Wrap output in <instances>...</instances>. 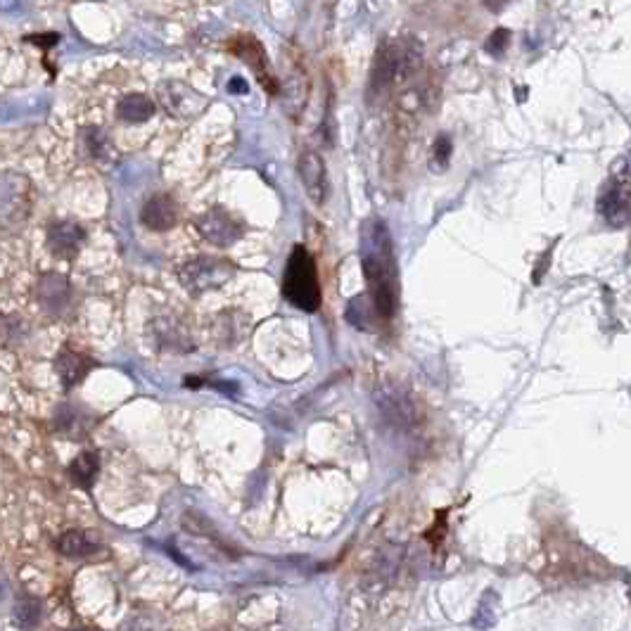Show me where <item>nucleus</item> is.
Instances as JSON below:
<instances>
[{"instance_id": "1", "label": "nucleus", "mask_w": 631, "mask_h": 631, "mask_svg": "<svg viewBox=\"0 0 631 631\" xmlns=\"http://www.w3.org/2000/svg\"><path fill=\"white\" fill-rule=\"evenodd\" d=\"M359 257L368 285V297H371L380 321H390L399 309V271L392 235L382 219L363 223Z\"/></svg>"}, {"instance_id": "17", "label": "nucleus", "mask_w": 631, "mask_h": 631, "mask_svg": "<svg viewBox=\"0 0 631 631\" xmlns=\"http://www.w3.org/2000/svg\"><path fill=\"white\" fill-rule=\"evenodd\" d=\"M347 321L359 330H375L380 323L378 311H375L371 297L363 295V297H354L352 304L347 309Z\"/></svg>"}, {"instance_id": "8", "label": "nucleus", "mask_w": 631, "mask_h": 631, "mask_svg": "<svg viewBox=\"0 0 631 631\" xmlns=\"http://www.w3.org/2000/svg\"><path fill=\"white\" fill-rule=\"evenodd\" d=\"M38 304L48 314H62L69 307V299H72V288H69V280L65 276H57V273H43L38 280L36 288Z\"/></svg>"}, {"instance_id": "4", "label": "nucleus", "mask_w": 631, "mask_h": 631, "mask_svg": "<svg viewBox=\"0 0 631 631\" xmlns=\"http://www.w3.org/2000/svg\"><path fill=\"white\" fill-rule=\"evenodd\" d=\"M231 276V264L216 257H197L181 269V280L188 290L202 292L216 288Z\"/></svg>"}, {"instance_id": "5", "label": "nucleus", "mask_w": 631, "mask_h": 631, "mask_svg": "<svg viewBox=\"0 0 631 631\" xmlns=\"http://www.w3.org/2000/svg\"><path fill=\"white\" fill-rule=\"evenodd\" d=\"M197 231L202 233V238L209 240L216 247H231L233 242H238L242 238V231H245V228H242V223L235 219L233 214L216 207L200 216Z\"/></svg>"}, {"instance_id": "2", "label": "nucleus", "mask_w": 631, "mask_h": 631, "mask_svg": "<svg viewBox=\"0 0 631 631\" xmlns=\"http://www.w3.org/2000/svg\"><path fill=\"white\" fill-rule=\"evenodd\" d=\"M283 297L292 307L314 314L321 307V285H318L316 261L304 245H295L283 273Z\"/></svg>"}, {"instance_id": "16", "label": "nucleus", "mask_w": 631, "mask_h": 631, "mask_svg": "<svg viewBox=\"0 0 631 631\" xmlns=\"http://www.w3.org/2000/svg\"><path fill=\"white\" fill-rule=\"evenodd\" d=\"M91 423H93V418L88 416L84 409H79V406L67 404V406H62L60 411H57V430H60L62 435H67L72 439L86 435Z\"/></svg>"}, {"instance_id": "22", "label": "nucleus", "mask_w": 631, "mask_h": 631, "mask_svg": "<svg viewBox=\"0 0 631 631\" xmlns=\"http://www.w3.org/2000/svg\"><path fill=\"white\" fill-rule=\"evenodd\" d=\"M449 152H451L449 138H439L437 143H435V157H437L442 164H446V159H449Z\"/></svg>"}, {"instance_id": "14", "label": "nucleus", "mask_w": 631, "mask_h": 631, "mask_svg": "<svg viewBox=\"0 0 631 631\" xmlns=\"http://www.w3.org/2000/svg\"><path fill=\"white\" fill-rule=\"evenodd\" d=\"M155 112H157V105L152 103V98H148L145 93H129L117 103V117L121 121H129V124L148 121Z\"/></svg>"}, {"instance_id": "9", "label": "nucleus", "mask_w": 631, "mask_h": 631, "mask_svg": "<svg viewBox=\"0 0 631 631\" xmlns=\"http://www.w3.org/2000/svg\"><path fill=\"white\" fill-rule=\"evenodd\" d=\"M29 214V186L22 176L3 178V221H22Z\"/></svg>"}, {"instance_id": "19", "label": "nucleus", "mask_w": 631, "mask_h": 631, "mask_svg": "<svg viewBox=\"0 0 631 631\" xmlns=\"http://www.w3.org/2000/svg\"><path fill=\"white\" fill-rule=\"evenodd\" d=\"M98 468H100L98 454H93V451H84L81 456H76L72 468H69V475H72V480L79 484V487L91 489V484L95 482V475H98Z\"/></svg>"}, {"instance_id": "20", "label": "nucleus", "mask_w": 631, "mask_h": 631, "mask_svg": "<svg viewBox=\"0 0 631 631\" xmlns=\"http://www.w3.org/2000/svg\"><path fill=\"white\" fill-rule=\"evenodd\" d=\"M81 140H84V148L91 157L100 159L105 157L107 152V138L103 136V131L100 129H86L84 136H81Z\"/></svg>"}, {"instance_id": "10", "label": "nucleus", "mask_w": 631, "mask_h": 631, "mask_svg": "<svg viewBox=\"0 0 631 631\" xmlns=\"http://www.w3.org/2000/svg\"><path fill=\"white\" fill-rule=\"evenodd\" d=\"M176 219V200L164 193L150 197V200L145 202L143 212H140V221H143V226H148L150 231H169V228L176 226Z\"/></svg>"}, {"instance_id": "23", "label": "nucleus", "mask_w": 631, "mask_h": 631, "mask_svg": "<svg viewBox=\"0 0 631 631\" xmlns=\"http://www.w3.org/2000/svg\"><path fill=\"white\" fill-rule=\"evenodd\" d=\"M29 41H34V43H38V46H43V48H50V46H55L57 41H60V36H57V34H48V36H29Z\"/></svg>"}, {"instance_id": "7", "label": "nucleus", "mask_w": 631, "mask_h": 631, "mask_svg": "<svg viewBox=\"0 0 631 631\" xmlns=\"http://www.w3.org/2000/svg\"><path fill=\"white\" fill-rule=\"evenodd\" d=\"M299 178H302L304 190H307V195L316 202V205H323V202L328 200V169H325L321 155L309 150L299 157Z\"/></svg>"}, {"instance_id": "12", "label": "nucleus", "mask_w": 631, "mask_h": 631, "mask_svg": "<svg viewBox=\"0 0 631 631\" xmlns=\"http://www.w3.org/2000/svg\"><path fill=\"white\" fill-rule=\"evenodd\" d=\"M233 53H238L242 60L250 65L254 72H257L259 81L264 86L271 88V93H276V86H273V76L269 72V62H266V53L261 48L259 41H254L252 36H240L238 41L233 43Z\"/></svg>"}, {"instance_id": "3", "label": "nucleus", "mask_w": 631, "mask_h": 631, "mask_svg": "<svg viewBox=\"0 0 631 631\" xmlns=\"http://www.w3.org/2000/svg\"><path fill=\"white\" fill-rule=\"evenodd\" d=\"M418 55L416 50L401 41H387L378 50V57L373 62L371 86H368V100L387 98L401 81L409 79V74L416 69Z\"/></svg>"}, {"instance_id": "11", "label": "nucleus", "mask_w": 631, "mask_h": 631, "mask_svg": "<svg viewBox=\"0 0 631 631\" xmlns=\"http://www.w3.org/2000/svg\"><path fill=\"white\" fill-rule=\"evenodd\" d=\"M93 368L95 361L88 359L86 354L74 352V349H62L60 356H57V373H60L65 390H72V387L79 385Z\"/></svg>"}, {"instance_id": "15", "label": "nucleus", "mask_w": 631, "mask_h": 631, "mask_svg": "<svg viewBox=\"0 0 631 631\" xmlns=\"http://www.w3.org/2000/svg\"><path fill=\"white\" fill-rule=\"evenodd\" d=\"M601 214L605 216V221L613 223V226H622V223H627L631 219V202H629V195L624 193V188H613L608 190L601 197Z\"/></svg>"}, {"instance_id": "18", "label": "nucleus", "mask_w": 631, "mask_h": 631, "mask_svg": "<svg viewBox=\"0 0 631 631\" xmlns=\"http://www.w3.org/2000/svg\"><path fill=\"white\" fill-rule=\"evenodd\" d=\"M57 548H60V551L69 558H86V556H91V553H95L98 544H95V539L91 537V534L76 532V529H72V532L62 534V539L57 541Z\"/></svg>"}, {"instance_id": "13", "label": "nucleus", "mask_w": 631, "mask_h": 631, "mask_svg": "<svg viewBox=\"0 0 631 631\" xmlns=\"http://www.w3.org/2000/svg\"><path fill=\"white\" fill-rule=\"evenodd\" d=\"M84 238H86L84 228H81L79 223H72V221L53 223V226L48 228V245L53 247L57 254L76 252L79 250L81 242H84Z\"/></svg>"}, {"instance_id": "21", "label": "nucleus", "mask_w": 631, "mask_h": 631, "mask_svg": "<svg viewBox=\"0 0 631 631\" xmlns=\"http://www.w3.org/2000/svg\"><path fill=\"white\" fill-rule=\"evenodd\" d=\"M506 43H508V31H496V34H492V41L487 43V50L489 53H494V55H499L503 48H506Z\"/></svg>"}, {"instance_id": "6", "label": "nucleus", "mask_w": 631, "mask_h": 631, "mask_svg": "<svg viewBox=\"0 0 631 631\" xmlns=\"http://www.w3.org/2000/svg\"><path fill=\"white\" fill-rule=\"evenodd\" d=\"M159 103L164 105V110L176 117H193L205 107L202 95L181 81H164L159 86Z\"/></svg>"}]
</instances>
